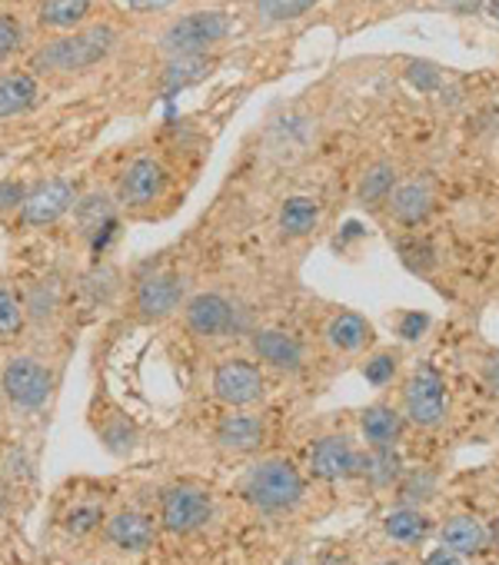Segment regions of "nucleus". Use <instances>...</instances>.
I'll use <instances>...</instances> for the list:
<instances>
[{
  "mask_svg": "<svg viewBox=\"0 0 499 565\" xmlns=\"http://www.w3.org/2000/svg\"><path fill=\"white\" fill-rule=\"evenodd\" d=\"M124 4L130 11H140V14H153V11H163L170 4H177V0H124Z\"/></svg>",
  "mask_w": 499,
  "mask_h": 565,
  "instance_id": "nucleus-39",
  "label": "nucleus"
},
{
  "mask_svg": "<svg viewBox=\"0 0 499 565\" xmlns=\"http://www.w3.org/2000/svg\"><path fill=\"white\" fill-rule=\"evenodd\" d=\"M383 532L396 545H416V542H423L433 532V519L420 505H396L393 512H386Z\"/></svg>",
  "mask_w": 499,
  "mask_h": 565,
  "instance_id": "nucleus-22",
  "label": "nucleus"
},
{
  "mask_svg": "<svg viewBox=\"0 0 499 565\" xmlns=\"http://www.w3.org/2000/svg\"><path fill=\"white\" fill-rule=\"evenodd\" d=\"M489 539H492V545L499 548V512H496L492 522H489Z\"/></svg>",
  "mask_w": 499,
  "mask_h": 565,
  "instance_id": "nucleus-42",
  "label": "nucleus"
},
{
  "mask_svg": "<svg viewBox=\"0 0 499 565\" xmlns=\"http://www.w3.org/2000/svg\"><path fill=\"white\" fill-rule=\"evenodd\" d=\"M323 343L333 356H360L376 343L373 323L353 310L333 313L323 327Z\"/></svg>",
  "mask_w": 499,
  "mask_h": 565,
  "instance_id": "nucleus-15",
  "label": "nucleus"
},
{
  "mask_svg": "<svg viewBox=\"0 0 499 565\" xmlns=\"http://www.w3.org/2000/svg\"><path fill=\"white\" fill-rule=\"evenodd\" d=\"M54 386H57L54 370L38 356L18 353L0 366V393L8 396L14 409H24V413L41 409L51 399Z\"/></svg>",
  "mask_w": 499,
  "mask_h": 565,
  "instance_id": "nucleus-4",
  "label": "nucleus"
},
{
  "mask_svg": "<svg viewBox=\"0 0 499 565\" xmlns=\"http://www.w3.org/2000/svg\"><path fill=\"white\" fill-rule=\"evenodd\" d=\"M317 4L320 0H254V14L264 24H290L307 11H314Z\"/></svg>",
  "mask_w": 499,
  "mask_h": 565,
  "instance_id": "nucleus-28",
  "label": "nucleus"
},
{
  "mask_svg": "<svg viewBox=\"0 0 499 565\" xmlns=\"http://www.w3.org/2000/svg\"><path fill=\"white\" fill-rule=\"evenodd\" d=\"M396 330H400V337H403V340H410V343H413V340H420V337L429 330V317H426V313L410 310V313H403V317H400V327H396Z\"/></svg>",
  "mask_w": 499,
  "mask_h": 565,
  "instance_id": "nucleus-35",
  "label": "nucleus"
},
{
  "mask_svg": "<svg viewBox=\"0 0 499 565\" xmlns=\"http://www.w3.org/2000/svg\"><path fill=\"white\" fill-rule=\"evenodd\" d=\"M436 476H433V469H410V472H403V479H400V502L403 505H429L433 499H436Z\"/></svg>",
  "mask_w": 499,
  "mask_h": 565,
  "instance_id": "nucleus-29",
  "label": "nucleus"
},
{
  "mask_svg": "<svg viewBox=\"0 0 499 565\" xmlns=\"http://www.w3.org/2000/svg\"><path fill=\"white\" fill-rule=\"evenodd\" d=\"M94 11V0H38V24L44 31L71 34L87 28V18Z\"/></svg>",
  "mask_w": 499,
  "mask_h": 565,
  "instance_id": "nucleus-20",
  "label": "nucleus"
},
{
  "mask_svg": "<svg viewBox=\"0 0 499 565\" xmlns=\"http://www.w3.org/2000/svg\"><path fill=\"white\" fill-rule=\"evenodd\" d=\"M360 476H367L376 489H390L403 479V459L396 449H367Z\"/></svg>",
  "mask_w": 499,
  "mask_h": 565,
  "instance_id": "nucleus-26",
  "label": "nucleus"
},
{
  "mask_svg": "<svg viewBox=\"0 0 499 565\" xmlns=\"http://www.w3.org/2000/svg\"><path fill=\"white\" fill-rule=\"evenodd\" d=\"M393 190H396V167L386 163V160H380V163H373V167L360 177L357 200H360V206H367V210H380L383 203H390Z\"/></svg>",
  "mask_w": 499,
  "mask_h": 565,
  "instance_id": "nucleus-25",
  "label": "nucleus"
},
{
  "mask_svg": "<svg viewBox=\"0 0 499 565\" xmlns=\"http://www.w3.org/2000/svg\"><path fill=\"white\" fill-rule=\"evenodd\" d=\"M74 210H77V216L84 223V233H97L100 223H110V216H114V206H110L107 196H87Z\"/></svg>",
  "mask_w": 499,
  "mask_h": 565,
  "instance_id": "nucleus-33",
  "label": "nucleus"
},
{
  "mask_svg": "<svg viewBox=\"0 0 499 565\" xmlns=\"http://www.w3.org/2000/svg\"><path fill=\"white\" fill-rule=\"evenodd\" d=\"M167 183H170V177H167V170H163L160 160L137 157L134 163H127V170L120 177V186H117V196H120L124 206L144 210V206H153V203L163 200Z\"/></svg>",
  "mask_w": 499,
  "mask_h": 565,
  "instance_id": "nucleus-12",
  "label": "nucleus"
},
{
  "mask_svg": "<svg viewBox=\"0 0 499 565\" xmlns=\"http://www.w3.org/2000/svg\"><path fill=\"white\" fill-rule=\"evenodd\" d=\"M320 226V203L314 196H287L277 213V230L287 239H304Z\"/></svg>",
  "mask_w": 499,
  "mask_h": 565,
  "instance_id": "nucleus-23",
  "label": "nucleus"
},
{
  "mask_svg": "<svg viewBox=\"0 0 499 565\" xmlns=\"http://www.w3.org/2000/svg\"><path fill=\"white\" fill-rule=\"evenodd\" d=\"M41 97V84L31 71L0 74V120L28 114Z\"/></svg>",
  "mask_w": 499,
  "mask_h": 565,
  "instance_id": "nucleus-19",
  "label": "nucleus"
},
{
  "mask_svg": "<svg viewBox=\"0 0 499 565\" xmlns=\"http://www.w3.org/2000/svg\"><path fill=\"white\" fill-rule=\"evenodd\" d=\"M287 565H304V562H300V558H290V562H287Z\"/></svg>",
  "mask_w": 499,
  "mask_h": 565,
  "instance_id": "nucleus-44",
  "label": "nucleus"
},
{
  "mask_svg": "<svg viewBox=\"0 0 499 565\" xmlns=\"http://www.w3.org/2000/svg\"><path fill=\"white\" fill-rule=\"evenodd\" d=\"M183 327L197 340H223L236 327V307L216 290L193 294L183 307Z\"/></svg>",
  "mask_w": 499,
  "mask_h": 565,
  "instance_id": "nucleus-9",
  "label": "nucleus"
},
{
  "mask_svg": "<svg viewBox=\"0 0 499 565\" xmlns=\"http://www.w3.org/2000/svg\"><path fill=\"white\" fill-rule=\"evenodd\" d=\"M104 522V509L97 502H77L67 515H64V529L71 535H91L94 529H100Z\"/></svg>",
  "mask_w": 499,
  "mask_h": 565,
  "instance_id": "nucleus-31",
  "label": "nucleus"
},
{
  "mask_svg": "<svg viewBox=\"0 0 499 565\" xmlns=\"http://www.w3.org/2000/svg\"><path fill=\"white\" fill-rule=\"evenodd\" d=\"M320 565H350V558L347 555H327V558H320Z\"/></svg>",
  "mask_w": 499,
  "mask_h": 565,
  "instance_id": "nucleus-43",
  "label": "nucleus"
},
{
  "mask_svg": "<svg viewBox=\"0 0 499 565\" xmlns=\"http://www.w3.org/2000/svg\"><path fill=\"white\" fill-rule=\"evenodd\" d=\"M233 31V21L223 11H197L183 14L160 34V51L167 57H206L216 44H223Z\"/></svg>",
  "mask_w": 499,
  "mask_h": 565,
  "instance_id": "nucleus-3",
  "label": "nucleus"
},
{
  "mask_svg": "<svg viewBox=\"0 0 499 565\" xmlns=\"http://www.w3.org/2000/svg\"><path fill=\"white\" fill-rule=\"evenodd\" d=\"M400 413L416 429H439L449 419V393L433 370H416L400 390Z\"/></svg>",
  "mask_w": 499,
  "mask_h": 565,
  "instance_id": "nucleus-6",
  "label": "nucleus"
},
{
  "mask_svg": "<svg viewBox=\"0 0 499 565\" xmlns=\"http://www.w3.org/2000/svg\"><path fill=\"white\" fill-rule=\"evenodd\" d=\"M213 443L223 449V452H233V456H250L257 452L264 443H267V419L254 409H230L216 429H213Z\"/></svg>",
  "mask_w": 499,
  "mask_h": 565,
  "instance_id": "nucleus-14",
  "label": "nucleus"
},
{
  "mask_svg": "<svg viewBox=\"0 0 499 565\" xmlns=\"http://www.w3.org/2000/svg\"><path fill=\"white\" fill-rule=\"evenodd\" d=\"M117 44H120V38H117V31L110 24H87L81 31L57 34L54 41L38 47L34 57H31V71L54 74V77L84 74V71L104 64L114 54Z\"/></svg>",
  "mask_w": 499,
  "mask_h": 565,
  "instance_id": "nucleus-1",
  "label": "nucleus"
},
{
  "mask_svg": "<svg viewBox=\"0 0 499 565\" xmlns=\"http://www.w3.org/2000/svg\"><path fill=\"white\" fill-rule=\"evenodd\" d=\"M243 499L264 515H290L304 505L307 482L290 459L270 456V459H261L246 469Z\"/></svg>",
  "mask_w": 499,
  "mask_h": 565,
  "instance_id": "nucleus-2",
  "label": "nucleus"
},
{
  "mask_svg": "<svg viewBox=\"0 0 499 565\" xmlns=\"http://www.w3.org/2000/svg\"><path fill=\"white\" fill-rule=\"evenodd\" d=\"M94 429L104 449L114 456H130L137 449V429L120 409H107V416H94Z\"/></svg>",
  "mask_w": 499,
  "mask_h": 565,
  "instance_id": "nucleus-24",
  "label": "nucleus"
},
{
  "mask_svg": "<svg viewBox=\"0 0 499 565\" xmlns=\"http://www.w3.org/2000/svg\"><path fill=\"white\" fill-rule=\"evenodd\" d=\"M213 512V495L200 486H170L160 495V525L170 535H193L206 529Z\"/></svg>",
  "mask_w": 499,
  "mask_h": 565,
  "instance_id": "nucleus-8",
  "label": "nucleus"
},
{
  "mask_svg": "<svg viewBox=\"0 0 499 565\" xmlns=\"http://www.w3.org/2000/svg\"><path fill=\"white\" fill-rule=\"evenodd\" d=\"M24 327H28V303L8 287V282H0V343L18 340Z\"/></svg>",
  "mask_w": 499,
  "mask_h": 565,
  "instance_id": "nucleus-27",
  "label": "nucleus"
},
{
  "mask_svg": "<svg viewBox=\"0 0 499 565\" xmlns=\"http://www.w3.org/2000/svg\"><path fill=\"white\" fill-rule=\"evenodd\" d=\"M396 370H400V356L390 353V350H383V353L367 356V363H363V380H367L370 386H386V383H393Z\"/></svg>",
  "mask_w": 499,
  "mask_h": 565,
  "instance_id": "nucleus-32",
  "label": "nucleus"
},
{
  "mask_svg": "<svg viewBox=\"0 0 499 565\" xmlns=\"http://www.w3.org/2000/svg\"><path fill=\"white\" fill-rule=\"evenodd\" d=\"M24 47V24L11 14H0V67Z\"/></svg>",
  "mask_w": 499,
  "mask_h": 565,
  "instance_id": "nucleus-34",
  "label": "nucleus"
},
{
  "mask_svg": "<svg viewBox=\"0 0 499 565\" xmlns=\"http://www.w3.org/2000/svg\"><path fill=\"white\" fill-rule=\"evenodd\" d=\"M187 279L177 269H157L144 276L134 290V313L144 323H163L187 307Z\"/></svg>",
  "mask_w": 499,
  "mask_h": 565,
  "instance_id": "nucleus-7",
  "label": "nucleus"
},
{
  "mask_svg": "<svg viewBox=\"0 0 499 565\" xmlns=\"http://www.w3.org/2000/svg\"><path fill=\"white\" fill-rule=\"evenodd\" d=\"M28 190L14 180H0V213H11V210H21Z\"/></svg>",
  "mask_w": 499,
  "mask_h": 565,
  "instance_id": "nucleus-36",
  "label": "nucleus"
},
{
  "mask_svg": "<svg viewBox=\"0 0 499 565\" xmlns=\"http://www.w3.org/2000/svg\"><path fill=\"white\" fill-rule=\"evenodd\" d=\"M479 376H482V386L489 390V396L499 399V353H492L489 360H482Z\"/></svg>",
  "mask_w": 499,
  "mask_h": 565,
  "instance_id": "nucleus-37",
  "label": "nucleus"
},
{
  "mask_svg": "<svg viewBox=\"0 0 499 565\" xmlns=\"http://www.w3.org/2000/svg\"><path fill=\"white\" fill-rule=\"evenodd\" d=\"M423 565H466V555H459V552H453V548L439 545V548H433V552L426 555V562H423Z\"/></svg>",
  "mask_w": 499,
  "mask_h": 565,
  "instance_id": "nucleus-38",
  "label": "nucleus"
},
{
  "mask_svg": "<svg viewBox=\"0 0 499 565\" xmlns=\"http://www.w3.org/2000/svg\"><path fill=\"white\" fill-rule=\"evenodd\" d=\"M486 18H489L492 24H499V0H489V4H486Z\"/></svg>",
  "mask_w": 499,
  "mask_h": 565,
  "instance_id": "nucleus-41",
  "label": "nucleus"
},
{
  "mask_svg": "<svg viewBox=\"0 0 499 565\" xmlns=\"http://www.w3.org/2000/svg\"><path fill=\"white\" fill-rule=\"evenodd\" d=\"M74 206H77V186L67 177H51V180H41L34 190H28V196L21 203V223L24 226H51Z\"/></svg>",
  "mask_w": 499,
  "mask_h": 565,
  "instance_id": "nucleus-10",
  "label": "nucleus"
},
{
  "mask_svg": "<svg viewBox=\"0 0 499 565\" xmlns=\"http://www.w3.org/2000/svg\"><path fill=\"white\" fill-rule=\"evenodd\" d=\"M250 353H254L257 363L277 373H290V376L307 366V347L294 333L274 330V327L254 330V337H250Z\"/></svg>",
  "mask_w": 499,
  "mask_h": 565,
  "instance_id": "nucleus-13",
  "label": "nucleus"
},
{
  "mask_svg": "<svg viewBox=\"0 0 499 565\" xmlns=\"http://www.w3.org/2000/svg\"><path fill=\"white\" fill-rule=\"evenodd\" d=\"M203 74H210L206 57H170L167 67H163V87L177 90V87H187V84L200 81Z\"/></svg>",
  "mask_w": 499,
  "mask_h": 565,
  "instance_id": "nucleus-30",
  "label": "nucleus"
},
{
  "mask_svg": "<svg viewBox=\"0 0 499 565\" xmlns=\"http://www.w3.org/2000/svg\"><path fill=\"white\" fill-rule=\"evenodd\" d=\"M104 539L120 552H147L157 539V529L147 512L120 509L104 522Z\"/></svg>",
  "mask_w": 499,
  "mask_h": 565,
  "instance_id": "nucleus-16",
  "label": "nucleus"
},
{
  "mask_svg": "<svg viewBox=\"0 0 499 565\" xmlns=\"http://www.w3.org/2000/svg\"><path fill=\"white\" fill-rule=\"evenodd\" d=\"M496 486H499V476H496Z\"/></svg>",
  "mask_w": 499,
  "mask_h": 565,
  "instance_id": "nucleus-45",
  "label": "nucleus"
},
{
  "mask_svg": "<svg viewBox=\"0 0 499 565\" xmlns=\"http://www.w3.org/2000/svg\"><path fill=\"white\" fill-rule=\"evenodd\" d=\"M8 509H11V495H8V489H4V486H0V519L8 515Z\"/></svg>",
  "mask_w": 499,
  "mask_h": 565,
  "instance_id": "nucleus-40",
  "label": "nucleus"
},
{
  "mask_svg": "<svg viewBox=\"0 0 499 565\" xmlns=\"http://www.w3.org/2000/svg\"><path fill=\"white\" fill-rule=\"evenodd\" d=\"M210 390L226 409H254L267 399V376L254 360L223 356L213 366Z\"/></svg>",
  "mask_w": 499,
  "mask_h": 565,
  "instance_id": "nucleus-5",
  "label": "nucleus"
},
{
  "mask_svg": "<svg viewBox=\"0 0 499 565\" xmlns=\"http://www.w3.org/2000/svg\"><path fill=\"white\" fill-rule=\"evenodd\" d=\"M439 542H443L446 548L459 552V555H479V552H486V548L492 545L489 525H486L482 519H476V515H466V512L449 515V519L439 525Z\"/></svg>",
  "mask_w": 499,
  "mask_h": 565,
  "instance_id": "nucleus-18",
  "label": "nucleus"
},
{
  "mask_svg": "<svg viewBox=\"0 0 499 565\" xmlns=\"http://www.w3.org/2000/svg\"><path fill=\"white\" fill-rule=\"evenodd\" d=\"M386 206H390V213H393L396 223L416 226V223H423V220L429 216V210H433V190H429L426 180L400 183V186L393 190V196H390Z\"/></svg>",
  "mask_w": 499,
  "mask_h": 565,
  "instance_id": "nucleus-21",
  "label": "nucleus"
},
{
  "mask_svg": "<svg viewBox=\"0 0 499 565\" xmlns=\"http://www.w3.org/2000/svg\"><path fill=\"white\" fill-rule=\"evenodd\" d=\"M363 472V452L347 436H323L310 449V476L320 482H347Z\"/></svg>",
  "mask_w": 499,
  "mask_h": 565,
  "instance_id": "nucleus-11",
  "label": "nucleus"
},
{
  "mask_svg": "<svg viewBox=\"0 0 499 565\" xmlns=\"http://www.w3.org/2000/svg\"><path fill=\"white\" fill-rule=\"evenodd\" d=\"M403 413L390 403H373L360 413V436L367 449H393L403 436Z\"/></svg>",
  "mask_w": 499,
  "mask_h": 565,
  "instance_id": "nucleus-17",
  "label": "nucleus"
}]
</instances>
